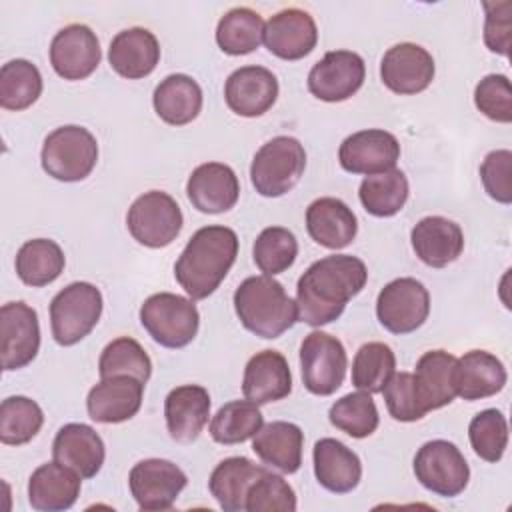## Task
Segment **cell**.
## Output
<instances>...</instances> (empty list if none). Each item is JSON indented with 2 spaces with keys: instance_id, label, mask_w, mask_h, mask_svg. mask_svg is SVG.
I'll return each instance as SVG.
<instances>
[{
  "instance_id": "cell-2",
  "label": "cell",
  "mask_w": 512,
  "mask_h": 512,
  "mask_svg": "<svg viewBox=\"0 0 512 512\" xmlns=\"http://www.w3.org/2000/svg\"><path fill=\"white\" fill-rule=\"evenodd\" d=\"M238 256L232 228L212 224L196 230L174 264V276L192 300L208 298L230 272Z\"/></svg>"
},
{
  "instance_id": "cell-44",
  "label": "cell",
  "mask_w": 512,
  "mask_h": 512,
  "mask_svg": "<svg viewBox=\"0 0 512 512\" xmlns=\"http://www.w3.org/2000/svg\"><path fill=\"white\" fill-rule=\"evenodd\" d=\"M298 256V240L284 226L264 228L252 246L254 264L266 276L280 274L288 270Z\"/></svg>"
},
{
  "instance_id": "cell-16",
  "label": "cell",
  "mask_w": 512,
  "mask_h": 512,
  "mask_svg": "<svg viewBox=\"0 0 512 512\" xmlns=\"http://www.w3.org/2000/svg\"><path fill=\"white\" fill-rule=\"evenodd\" d=\"M432 54L412 42H400L386 50L380 62V78L394 94L410 96L426 90L434 80Z\"/></svg>"
},
{
  "instance_id": "cell-8",
  "label": "cell",
  "mask_w": 512,
  "mask_h": 512,
  "mask_svg": "<svg viewBox=\"0 0 512 512\" xmlns=\"http://www.w3.org/2000/svg\"><path fill=\"white\" fill-rule=\"evenodd\" d=\"M184 224L178 202L162 192L150 190L140 194L126 214L128 232L136 242L148 248H164L176 240Z\"/></svg>"
},
{
  "instance_id": "cell-48",
  "label": "cell",
  "mask_w": 512,
  "mask_h": 512,
  "mask_svg": "<svg viewBox=\"0 0 512 512\" xmlns=\"http://www.w3.org/2000/svg\"><path fill=\"white\" fill-rule=\"evenodd\" d=\"M390 416L398 422H416L424 418V408L418 400L414 376L410 372H394L382 390Z\"/></svg>"
},
{
  "instance_id": "cell-21",
  "label": "cell",
  "mask_w": 512,
  "mask_h": 512,
  "mask_svg": "<svg viewBox=\"0 0 512 512\" xmlns=\"http://www.w3.org/2000/svg\"><path fill=\"white\" fill-rule=\"evenodd\" d=\"M190 204L204 214H222L234 208L240 196L236 172L222 162H206L192 170L186 182Z\"/></svg>"
},
{
  "instance_id": "cell-32",
  "label": "cell",
  "mask_w": 512,
  "mask_h": 512,
  "mask_svg": "<svg viewBox=\"0 0 512 512\" xmlns=\"http://www.w3.org/2000/svg\"><path fill=\"white\" fill-rule=\"evenodd\" d=\"M302 446L304 432L300 426L284 420L262 426L252 440L254 454L284 474H294L302 466Z\"/></svg>"
},
{
  "instance_id": "cell-5",
  "label": "cell",
  "mask_w": 512,
  "mask_h": 512,
  "mask_svg": "<svg viewBox=\"0 0 512 512\" xmlns=\"http://www.w3.org/2000/svg\"><path fill=\"white\" fill-rule=\"evenodd\" d=\"M40 162L44 172L54 180H84L98 162V142L84 126H60L44 138Z\"/></svg>"
},
{
  "instance_id": "cell-46",
  "label": "cell",
  "mask_w": 512,
  "mask_h": 512,
  "mask_svg": "<svg viewBox=\"0 0 512 512\" xmlns=\"http://www.w3.org/2000/svg\"><path fill=\"white\" fill-rule=\"evenodd\" d=\"M246 512H294L296 494L292 486L274 472H264L248 490Z\"/></svg>"
},
{
  "instance_id": "cell-18",
  "label": "cell",
  "mask_w": 512,
  "mask_h": 512,
  "mask_svg": "<svg viewBox=\"0 0 512 512\" xmlns=\"http://www.w3.org/2000/svg\"><path fill=\"white\" fill-rule=\"evenodd\" d=\"M278 98V80L264 66H242L234 70L224 84L228 108L244 118L266 114Z\"/></svg>"
},
{
  "instance_id": "cell-17",
  "label": "cell",
  "mask_w": 512,
  "mask_h": 512,
  "mask_svg": "<svg viewBox=\"0 0 512 512\" xmlns=\"http://www.w3.org/2000/svg\"><path fill=\"white\" fill-rule=\"evenodd\" d=\"M400 158V144L394 134L382 128H368L344 138L338 150L340 166L350 174H380L392 170Z\"/></svg>"
},
{
  "instance_id": "cell-25",
  "label": "cell",
  "mask_w": 512,
  "mask_h": 512,
  "mask_svg": "<svg viewBox=\"0 0 512 512\" xmlns=\"http://www.w3.org/2000/svg\"><path fill=\"white\" fill-rule=\"evenodd\" d=\"M416 256L430 268H444L464 250L462 228L444 216H426L410 232Z\"/></svg>"
},
{
  "instance_id": "cell-15",
  "label": "cell",
  "mask_w": 512,
  "mask_h": 512,
  "mask_svg": "<svg viewBox=\"0 0 512 512\" xmlns=\"http://www.w3.org/2000/svg\"><path fill=\"white\" fill-rule=\"evenodd\" d=\"M100 42L90 26L68 24L50 42V64L64 80H84L100 64Z\"/></svg>"
},
{
  "instance_id": "cell-33",
  "label": "cell",
  "mask_w": 512,
  "mask_h": 512,
  "mask_svg": "<svg viewBox=\"0 0 512 512\" xmlns=\"http://www.w3.org/2000/svg\"><path fill=\"white\" fill-rule=\"evenodd\" d=\"M266 472L246 456L224 458L210 474L208 488L224 512L244 510L250 486Z\"/></svg>"
},
{
  "instance_id": "cell-22",
  "label": "cell",
  "mask_w": 512,
  "mask_h": 512,
  "mask_svg": "<svg viewBox=\"0 0 512 512\" xmlns=\"http://www.w3.org/2000/svg\"><path fill=\"white\" fill-rule=\"evenodd\" d=\"M52 456L56 462L72 468L82 480L94 478L106 458L100 434L82 422L64 424L52 442Z\"/></svg>"
},
{
  "instance_id": "cell-11",
  "label": "cell",
  "mask_w": 512,
  "mask_h": 512,
  "mask_svg": "<svg viewBox=\"0 0 512 512\" xmlns=\"http://www.w3.org/2000/svg\"><path fill=\"white\" fill-rule=\"evenodd\" d=\"M430 314V294L426 286L410 276L388 282L376 298L378 322L392 334L418 330Z\"/></svg>"
},
{
  "instance_id": "cell-28",
  "label": "cell",
  "mask_w": 512,
  "mask_h": 512,
  "mask_svg": "<svg viewBox=\"0 0 512 512\" xmlns=\"http://www.w3.org/2000/svg\"><path fill=\"white\" fill-rule=\"evenodd\" d=\"M160 60V44L156 36L140 26L118 32L108 48V62L116 74L128 80L148 76Z\"/></svg>"
},
{
  "instance_id": "cell-13",
  "label": "cell",
  "mask_w": 512,
  "mask_h": 512,
  "mask_svg": "<svg viewBox=\"0 0 512 512\" xmlns=\"http://www.w3.org/2000/svg\"><path fill=\"white\" fill-rule=\"evenodd\" d=\"M188 478L170 460L146 458L128 474L130 494L140 510H168L184 490Z\"/></svg>"
},
{
  "instance_id": "cell-31",
  "label": "cell",
  "mask_w": 512,
  "mask_h": 512,
  "mask_svg": "<svg viewBox=\"0 0 512 512\" xmlns=\"http://www.w3.org/2000/svg\"><path fill=\"white\" fill-rule=\"evenodd\" d=\"M506 368L486 350H470L456 360V396L464 400H482L498 394L506 384Z\"/></svg>"
},
{
  "instance_id": "cell-20",
  "label": "cell",
  "mask_w": 512,
  "mask_h": 512,
  "mask_svg": "<svg viewBox=\"0 0 512 512\" xmlns=\"http://www.w3.org/2000/svg\"><path fill=\"white\" fill-rule=\"evenodd\" d=\"M262 42L282 60H300L316 48L318 28L306 10L284 8L264 24Z\"/></svg>"
},
{
  "instance_id": "cell-47",
  "label": "cell",
  "mask_w": 512,
  "mask_h": 512,
  "mask_svg": "<svg viewBox=\"0 0 512 512\" xmlns=\"http://www.w3.org/2000/svg\"><path fill=\"white\" fill-rule=\"evenodd\" d=\"M476 108L490 120L508 124L512 120V88L504 74L484 76L474 90Z\"/></svg>"
},
{
  "instance_id": "cell-29",
  "label": "cell",
  "mask_w": 512,
  "mask_h": 512,
  "mask_svg": "<svg viewBox=\"0 0 512 512\" xmlns=\"http://www.w3.org/2000/svg\"><path fill=\"white\" fill-rule=\"evenodd\" d=\"M306 230L316 244L340 250L354 240L358 220L352 208H348L340 198L324 196L306 208Z\"/></svg>"
},
{
  "instance_id": "cell-35",
  "label": "cell",
  "mask_w": 512,
  "mask_h": 512,
  "mask_svg": "<svg viewBox=\"0 0 512 512\" xmlns=\"http://www.w3.org/2000/svg\"><path fill=\"white\" fill-rule=\"evenodd\" d=\"M64 252L50 238H34L20 246L16 254V274L32 288L46 286L54 282L64 272Z\"/></svg>"
},
{
  "instance_id": "cell-39",
  "label": "cell",
  "mask_w": 512,
  "mask_h": 512,
  "mask_svg": "<svg viewBox=\"0 0 512 512\" xmlns=\"http://www.w3.org/2000/svg\"><path fill=\"white\" fill-rule=\"evenodd\" d=\"M42 94L40 70L24 58L10 60L0 68V106L4 110H24Z\"/></svg>"
},
{
  "instance_id": "cell-24",
  "label": "cell",
  "mask_w": 512,
  "mask_h": 512,
  "mask_svg": "<svg viewBox=\"0 0 512 512\" xmlns=\"http://www.w3.org/2000/svg\"><path fill=\"white\" fill-rule=\"evenodd\" d=\"M292 390V374L288 360L278 350L256 352L242 378V394L254 404H270L286 398Z\"/></svg>"
},
{
  "instance_id": "cell-1",
  "label": "cell",
  "mask_w": 512,
  "mask_h": 512,
  "mask_svg": "<svg viewBox=\"0 0 512 512\" xmlns=\"http://www.w3.org/2000/svg\"><path fill=\"white\" fill-rule=\"evenodd\" d=\"M368 280L366 264L350 254H332L316 260L298 278V320L308 326L334 322L348 300L362 292Z\"/></svg>"
},
{
  "instance_id": "cell-34",
  "label": "cell",
  "mask_w": 512,
  "mask_h": 512,
  "mask_svg": "<svg viewBox=\"0 0 512 512\" xmlns=\"http://www.w3.org/2000/svg\"><path fill=\"white\" fill-rule=\"evenodd\" d=\"M202 88L188 74L166 76L152 94L156 114L170 126L192 122L202 110Z\"/></svg>"
},
{
  "instance_id": "cell-49",
  "label": "cell",
  "mask_w": 512,
  "mask_h": 512,
  "mask_svg": "<svg viewBox=\"0 0 512 512\" xmlns=\"http://www.w3.org/2000/svg\"><path fill=\"white\" fill-rule=\"evenodd\" d=\"M510 150H492L486 154L480 164V178L488 196L500 204L512 202V186H510Z\"/></svg>"
},
{
  "instance_id": "cell-3",
  "label": "cell",
  "mask_w": 512,
  "mask_h": 512,
  "mask_svg": "<svg viewBox=\"0 0 512 512\" xmlns=\"http://www.w3.org/2000/svg\"><path fill=\"white\" fill-rule=\"evenodd\" d=\"M234 310L240 324L266 340L282 336L298 320L296 302L272 276H250L234 292Z\"/></svg>"
},
{
  "instance_id": "cell-12",
  "label": "cell",
  "mask_w": 512,
  "mask_h": 512,
  "mask_svg": "<svg viewBox=\"0 0 512 512\" xmlns=\"http://www.w3.org/2000/svg\"><path fill=\"white\" fill-rule=\"evenodd\" d=\"M40 348L38 314L26 302H8L0 308V358L2 370L28 366Z\"/></svg>"
},
{
  "instance_id": "cell-26",
  "label": "cell",
  "mask_w": 512,
  "mask_h": 512,
  "mask_svg": "<svg viewBox=\"0 0 512 512\" xmlns=\"http://www.w3.org/2000/svg\"><path fill=\"white\" fill-rule=\"evenodd\" d=\"M314 476L334 494L352 492L362 478V462L354 450L336 438H320L312 450Z\"/></svg>"
},
{
  "instance_id": "cell-36",
  "label": "cell",
  "mask_w": 512,
  "mask_h": 512,
  "mask_svg": "<svg viewBox=\"0 0 512 512\" xmlns=\"http://www.w3.org/2000/svg\"><path fill=\"white\" fill-rule=\"evenodd\" d=\"M358 196L368 214L390 218L398 214L408 200V178L398 168L370 174L362 180Z\"/></svg>"
},
{
  "instance_id": "cell-43",
  "label": "cell",
  "mask_w": 512,
  "mask_h": 512,
  "mask_svg": "<svg viewBox=\"0 0 512 512\" xmlns=\"http://www.w3.org/2000/svg\"><path fill=\"white\" fill-rule=\"evenodd\" d=\"M98 372H100V378L126 374L146 384L152 374V362H150V356L140 346V342H136L130 336H120L110 344H106V348L102 350L98 360Z\"/></svg>"
},
{
  "instance_id": "cell-23",
  "label": "cell",
  "mask_w": 512,
  "mask_h": 512,
  "mask_svg": "<svg viewBox=\"0 0 512 512\" xmlns=\"http://www.w3.org/2000/svg\"><path fill=\"white\" fill-rule=\"evenodd\" d=\"M210 416V394L204 386L184 384L168 392L164 400L166 428L172 440L194 442Z\"/></svg>"
},
{
  "instance_id": "cell-6",
  "label": "cell",
  "mask_w": 512,
  "mask_h": 512,
  "mask_svg": "<svg viewBox=\"0 0 512 512\" xmlns=\"http://www.w3.org/2000/svg\"><path fill=\"white\" fill-rule=\"evenodd\" d=\"M140 324L164 348H184L198 334L200 314L192 298L158 292L140 306Z\"/></svg>"
},
{
  "instance_id": "cell-7",
  "label": "cell",
  "mask_w": 512,
  "mask_h": 512,
  "mask_svg": "<svg viewBox=\"0 0 512 512\" xmlns=\"http://www.w3.org/2000/svg\"><path fill=\"white\" fill-rule=\"evenodd\" d=\"M102 292L90 282H72L50 302L52 336L60 346H74L86 338L100 320Z\"/></svg>"
},
{
  "instance_id": "cell-42",
  "label": "cell",
  "mask_w": 512,
  "mask_h": 512,
  "mask_svg": "<svg viewBox=\"0 0 512 512\" xmlns=\"http://www.w3.org/2000/svg\"><path fill=\"white\" fill-rule=\"evenodd\" d=\"M328 420L334 428H338L340 432L352 438H366L378 428L380 416L372 396L360 390V392H350L340 400H336L330 406Z\"/></svg>"
},
{
  "instance_id": "cell-4",
  "label": "cell",
  "mask_w": 512,
  "mask_h": 512,
  "mask_svg": "<svg viewBox=\"0 0 512 512\" xmlns=\"http://www.w3.org/2000/svg\"><path fill=\"white\" fill-rule=\"evenodd\" d=\"M304 168L306 152L300 140L292 136H274L254 154L250 180L260 196L278 198L298 184Z\"/></svg>"
},
{
  "instance_id": "cell-50",
  "label": "cell",
  "mask_w": 512,
  "mask_h": 512,
  "mask_svg": "<svg viewBox=\"0 0 512 512\" xmlns=\"http://www.w3.org/2000/svg\"><path fill=\"white\" fill-rule=\"evenodd\" d=\"M484 42L490 52L508 56L510 34H512V2H484Z\"/></svg>"
},
{
  "instance_id": "cell-40",
  "label": "cell",
  "mask_w": 512,
  "mask_h": 512,
  "mask_svg": "<svg viewBox=\"0 0 512 512\" xmlns=\"http://www.w3.org/2000/svg\"><path fill=\"white\" fill-rule=\"evenodd\" d=\"M396 372V356L384 342H366L352 360V384L368 394L382 392Z\"/></svg>"
},
{
  "instance_id": "cell-30",
  "label": "cell",
  "mask_w": 512,
  "mask_h": 512,
  "mask_svg": "<svg viewBox=\"0 0 512 512\" xmlns=\"http://www.w3.org/2000/svg\"><path fill=\"white\" fill-rule=\"evenodd\" d=\"M456 356L446 350L424 352L414 370V386L424 412L450 404L456 396Z\"/></svg>"
},
{
  "instance_id": "cell-45",
  "label": "cell",
  "mask_w": 512,
  "mask_h": 512,
  "mask_svg": "<svg viewBox=\"0 0 512 512\" xmlns=\"http://www.w3.org/2000/svg\"><path fill=\"white\" fill-rule=\"evenodd\" d=\"M468 438L476 452L486 462H498L508 446V422L496 408L478 412L468 426Z\"/></svg>"
},
{
  "instance_id": "cell-19",
  "label": "cell",
  "mask_w": 512,
  "mask_h": 512,
  "mask_svg": "<svg viewBox=\"0 0 512 512\" xmlns=\"http://www.w3.org/2000/svg\"><path fill=\"white\" fill-rule=\"evenodd\" d=\"M144 382L134 376H108L90 388L86 398L88 416L100 424L126 422L142 406Z\"/></svg>"
},
{
  "instance_id": "cell-37",
  "label": "cell",
  "mask_w": 512,
  "mask_h": 512,
  "mask_svg": "<svg viewBox=\"0 0 512 512\" xmlns=\"http://www.w3.org/2000/svg\"><path fill=\"white\" fill-rule=\"evenodd\" d=\"M264 38V22L258 12L246 6L228 10L216 26V44L230 56L254 52Z\"/></svg>"
},
{
  "instance_id": "cell-41",
  "label": "cell",
  "mask_w": 512,
  "mask_h": 512,
  "mask_svg": "<svg viewBox=\"0 0 512 512\" xmlns=\"http://www.w3.org/2000/svg\"><path fill=\"white\" fill-rule=\"evenodd\" d=\"M44 424L42 408L28 396H10L0 404V442L20 446L30 442Z\"/></svg>"
},
{
  "instance_id": "cell-14",
  "label": "cell",
  "mask_w": 512,
  "mask_h": 512,
  "mask_svg": "<svg viewBox=\"0 0 512 512\" xmlns=\"http://www.w3.org/2000/svg\"><path fill=\"white\" fill-rule=\"evenodd\" d=\"M366 76L360 54L352 50L326 52L308 74V90L324 102H342L354 96Z\"/></svg>"
},
{
  "instance_id": "cell-38",
  "label": "cell",
  "mask_w": 512,
  "mask_h": 512,
  "mask_svg": "<svg viewBox=\"0 0 512 512\" xmlns=\"http://www.w3.org/2000/svg\"><path fill=\"white\" fill-rule=\"evenodd\" d=\"M264 426L258 404L250 400H232L224 404L210 420V436L218 444H240L254 438Z\"/></svg>"
},
{
  "instance_id": "cell-9",
  "label": "cell",
  "mask_w": 512,
  "mask_h": 512,
  "mask_svg": "<svg viewBox=\"0 0 512 512\" xmlns=\"http://www.w3.org/2000/svg\"><path fill=\"white\" fill-rule=\"evenodd\" d=\"M348 356L342 342L322 330L310 332L300 346L302 382L316 396L334 394L346 376Z\"/></svg>"
},
{
  "instance_id": "cell-27",
  "label": "cell",
  "mask_w": 512,
  "mask_h": 512,
  "mask_svg": "<svg viewBox=\"0 0 512 512\" xmlns=\"http://www.w3.org/2000/svg\"><path fill=\"white\" fill-rule=\"evenodd\" d=\"M82 478L60 462L38 466L28 480V502L40 512H60L74 506L80 496Z\"/></svg>"
},
{
  "instance_id": "cell-10",
  "label": "cell",
  "mask_w": 512,
  "mask_h": 512,
  "mask_svg": "<svg viewBox=\"0 0 512 512\" xmlns=\"http://www.w3.org/2000/svg\"><path fill=\"white\" fill-rule=\"evenodd\" d=\"M414 476L432 494L454 498L468 486L470 468L456 444L430 440L414 456Z\"/></svg>"
}]
</instances>
